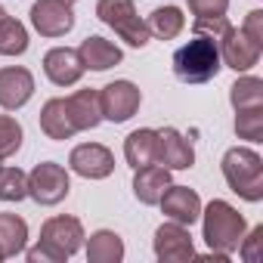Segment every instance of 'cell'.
<instances>
[{"instance_id": "5", "label": "cell", "mask_w": 263, "mask_h": 263, "mask_svg": "<svg viewBox=\"0 0 263 263\" xmlns=\"http://www.w3.org/2000/svg\"><path fill=\"white\" fill-rule=\"evenodd\" d=\"M96 16L99 22H105L108 28H115V34L121 41H127L130 47H146L149 44V28H146V19L137 16V7L134 0H99L96 4Z\"/></svg>"}, {"instance_id": "15", "label": "cell", "mask_w": 263, "mask_h": 263, "mask_svg": "<svg viewBox=\"0 0 263 263\" xmlns=\"http://www.w3.org/2000/svg\"><path fill=\"white\" fill-rule=\"evenodd\" d=\"M84 62L78 56V50L71 47H53L47 56H44V74L56 84V87H71L84 78Z\"/></svg>"}, {"instance_id": "25", "label": "cell", "mask_w": 263, "mask_h": 263, "mask_svg": "<svg viewBox=\"0 0 263 263\" xmlns=\"http://www.w3.org/2000/svg\"><path fill=\"white\" fill-rule=\"evenodd\" d=\"M28 50V31L19 19H0V56H22Z\"/></svg>"}, {"instance_id": "22", "label": "cell", "mask_w": 263, "mask_h": 263, "mask_svg": "<svg viewBox=\"0 0 263 263\" xmlns=\"http://www.w3.org/2000/svg\"><path fill=\"white\" fill-rule=\"evenodd\" d=\"M183 25H186V16H183L180 7H158V10L149 13V19H146L149 34H155L158 41H174V37L183 31Z\"/></svg>"}, {"instance_id": "31", "label": "cell", "mask_w": 263, "mask_h": 263, "mask_svg": "<svg viewBox=\"0 0 263 263\" xmlns=\"http://www.w3.org/2000/svg\"><path fill=\"white\" fill-rule=\"evenodd\" d=\"M260 241H263V226H254L245 238H241V245H238V254L251 263V260H257V248H260Z\"/></svg>"}, {"instance_id": "13", "label": "cell", "mask_w": 263, "mask_h": 263, "mask_svg": "<svg viewBox=\"0 0 263 263\" xmlns=\"http://www.w3.org/2000/svg\"><path fill=\"white\" fill-rule=\"evenodd\" d=\"M34 96V74L22 65L0 68V108L16 111Z\"/></svg>"}, {"instance_id": "6", "label": "cell", "mask_w": 263, "mask_h": 263, "mask_svg": "<svg viewBox=\"0 0 263 263\" xmlns=\"http://www.w3.org/2000/svg\"><path fill=\"white\" fill-rule=\"evenodd\" d=\"M68 192H71L68 171L62 164H56V161H41L28 174V195L44 208H53V204L65 201Z\"/></svg>"}, {"instance_id": "9", "label": "cell", "mask_w": 263, "mask_h": 263, "mask_svg": "<svg viewBox=\"0 0 263 263\" xmlns=\"http://www.w3.org/2000/svg\"><path fill=\"white\" fill-rule=\"evenodd\" d=\"M31 25L41 37H65L74 28V13L65 0H37L31 7Z\"/></svg>"}, {"instance_id": "19", "label": "cell", "mask_w": 263, "mask_h": 263, "mask_svg": "<svg viewBox=\"0 0 263 263\" xmlns=\"http://www.w3.org/2000/svg\"><path fill=\"white\" fill-rule=\"evenodd\" d=\"M41 130H44L50 140H56V143L71 140L78 134V127H74V121H71V115L65 108V99L44 102V108H41Z\"/></svg>"}, {"instance_id": "17", "label": "cell", "mask_w": 263, "mask_h": 263, "mask_svg": "<svg viewBox=\"0 0 263 263\" xmlns=\"http://www.w3.org/2000/svg\"><path fill=\"white\" fill-rule=\"evenodd\" d=\"M65 108H68V115H71V121H74V127H78V134H81V130H93V127H99V121H102L99 90H93V87L65 96Z\"/></svg>"}, {"instance_id": "8", "label": "cell", "mask_w": 263, "mask_h": 263, "mask_svg": "<svg viewBox=\"0 0 263 263\" xmlns=\"http://www.w3.org/2000/svg\"><path fill=\"white\" fill-rule=\"evenodd\" d=\"M155 257L161 263H186L195 257V245H192V232L183 223H161L155 229Z\"/></svg>"}, {"instance_id": "11", "label": "cell", "mask_w": 263, "mask_h": 263, "mask_svg": "<svg viewBox=\"0 0 263 263\" xmlns=\"http://www.w3.org/2000/svg\"><path fill=\"white\" fill-rule=\"evenodd\" d=\"M68 167L84 180H105L115 171V155H111V149H105L99 143H81L71 149Z\"/></svg>"}, {"instance_id": "18", "label": "cell", "mask_w": 263, "mask_h": 263, "mask_svg": "<svg viewBox=\"0 0 263 263\" xmlns=\"http://www.w3.org/2000/svg\"><path fill=\"white\" fill-rule=\"evenodd\" d=\"M78 56H81L84 68H90V71H108L111 65H118V62L124 59L121 47H115L111 41H105V37H99V34H93V37L81 41Z\"/></svg>"}, {"instance_id": "21", "label": "cell", "mask_w": 263, "mask_h": 263, "mask_svg": "<svg viewBox=\"0 0 263 263\" xmlns=\"http://www.w3.org/2000/svg\"><path fill=\"white\" fill-rule=\"evenodd\" d=\"M87 260L90 263H121L124 260V241L111 229H99L87 241Z\"/></svg>"}, {"instance_id": "3", "label": "cell", "mask_w": 263, "mask_h": 263, "mask_svg": "<svg viewBox=\"0 0 263 263\" xmlns=\"http://www.w3.org/2000/svg\"><path fill=\"white\" fill-rule=\"evenodd\" d=\"M223 177H226V186L238 195V198H245V201H251V204H257L260 198H263V158L254 152V149H248V146H235V149H229L226 155H223Z\"/></svg>"}, {"instance_id": "24", "label": "cell", "mask_w": 263, "mask_h": 263, "mask_svg": "<svg viewBox=\"0 0 263 263\" xmlns=\"http://www.w3.org/2000/svg\"><path fill=\"white\" fill-rule=\"evenodd\" d=\"M229 102H232V108H235V111L263 105V81H260V78H254V74L238 78V81L229 87Z\"/></svg>"}, {"instance_id": "28", "label": "cell", "mask_w": 263, "mask_h": 263, "mask_svg": "<svg viewBox=\"0 0 263 263\" xmlns=\"http://www.w3.org/2000/svg\"><path fill=\"white\" fill-rule=\"evenodd\" d=\"M22 149V124L10 115H0V158H10Z\"/></svg>"}, {"instance_id": "7", "label": "cell", "mask_w": 263, "mask_h": 263, "mask_svg": "<svg viewBox=\"0 0 263 263\" xmlns=\"http://www.w3.org/2000/svg\"><path fill=\"white\" fill-rule=\"evenodd\" d=\"M140 102H143V93L134 81H111L99 90V108H102V118L111 121V124H124L130 121L137 111H140Z\"/></svg>"}, {"instance_id": "29", "label": "cell", "mask_w": 263, "mask_h": 263, "mask_svg": "<svg viewBox=\"0 0 263 263\" xmlns=\"http://www.w3.org/2000/svg\"><path fill=\"white\" fill-rule=\"evenodd\" d=\"M186 4L195 19H217V16H226L229 10V0H186Z\"/></svg>"}, {"instance_id": "1", "label": "cell", "mask_w": 263, "mask_h": 263, "mask_svg": "<svg viewBox=\"0 0 263 263\" xmlns=\"http://www.w3.org/2000/svg\"><path fill=\"white\" fill-rule=\"evenodd\" d=\"M84 226L78 217H50L41 226V241L25 254L31 263H65L84 248Z\"/></svg>"}, {"instance_id": "4", "label": "cell", "mask_w": 263, "mask_h": 263, "mask_svg": "<svg viewBox=\"0 0 263 263\" xmlns=\"http://www.w3.org/2000/svg\"><path fill=\"white\" fill-rule=\"evenodd\" d=\"M201 220H204V241H208V248L232 257L238 251L245 232H248L245 217L229 201L214 198L208 208H201Z\"/></svg>"}, {"instance_id": "32", "label": "cell", "mask_w": 263, "mask_h": 263, "mask_svg": "<svg viewBox=\"0 0 263 263\" xmlns=\"http://www.w3.org/2000/svg\"><path fill=\"white\" fill-rule=\"evenodd\" d=\"M254 44H260L263 47V10H251L248 13V19H245V28H241Z\"/></svg>"}, {"instance_id": "23", "label": "cell", "mask_w": 263, "mask_h": 263, "mask_svg": "<svg viewBox=\"0 0 263 263\" xmlns=\"http://www.w3.org/2000/svg\"><path fill=\"white\" fill-rule=\"evenodd\" d=\"M25 241H28V223L16 214H0V251H4V257L22 254Z\"/></svg>"}, {"instance_id": "26", "label": "cell", "mask_w": 263, "mask_h": 263, "mask_svg": "<svg viewBox=\"0 0 263 263\" xmlns=\"http://www.w3.org/2000/svg\"><path fill=\"white\" fill-rule=\"evenodd\" d=\"M28 195V174L0 164V201H22Z\"/></svg>"}, {"instance_id": "33", "label": "cell", "mask_w": 263, "mask_h": 263, "mask_svg": "<svg viewBox=\"0 0 263 263\" xmlns=\"http://www.w3.org/2000/svg\"><path fill=\"white\" fill-rule=\"evenodd\" d=\"M4 16H7V10H4V7H0V19H4Z\"/></svg>"}, {"instance_id": "12", "label": "cell", "mask_w": 263, "mask_h": 263, "mask_svg": "<svg viewBox=\"0 0 263 263\" xmlns=\"http://www.w3.org/2000/svg\"><path fill=\"white\" fill-rule=\"evenodd\" d=\"M260 44H254L241 28H229L220 37V62L232 71H248L260 62Z\"/></svg>"}, {"instance_id": "34", "label": "cell", "mask_w": 263, "mask_h": 263, "mask_svg": "<svg viewBox=\"0 0 263 263\" xmlns=\"http://www.w3.org/2000/svg\"><path fill=\"white\" fill-rule=\"evenodd\" d=\"M0 260H7V257H4V251H0Z\"/></svg>"}, {"instance_id": "20", "label": "cell", "mask_w": 263, "mask_h": 263, "mask_svg": "<svg viewBox=\"0 0 263 263\" xmlns=\"http://www.w3.org/2000/svg\"><path fill=\"white\" fill-rule=\"evenodd\" d=\"M155 140H158V134L152 127H140V130H134V134L124 140V158H127V164L134 171L155 161Z\"/></svg>"}, {"instance_id": "36", "label": "cell", "mask_w": 263, "mask_h": 263, "mask_svg": "<svg viewBox=\"0 0 263 263\" xmlns=\"http://www.w3.org/2000/svg\"><path fill=\"white\" fill-rule=\"evenodd\" d=\"M0 161H4V158H0Z\"/></svg>"}, {"instance_id": "2", "label": "cell", "mask_w": 263, "mask_h": 263, "mask_svg": "<svg viewBox=\"0 0 263 263\" xmlns=\"http://www.w3.org/2000/svg\"><path fill=\"white\" fill-rule=\"evenodd\" d=\"M223 68L220 62V44L214 37L195 34L189 44H183L174 53V74L183 84H208L217 78V71Z\"/></svg>"}, {"instance_id": "14", "label": "cell", "mask_w": 263, "mask_h": 263, "mask_svg": "<svg viewBox=\"0 0 263 263\" xmlns=\"http://www.w3.org/2000/svg\"><path fill=\"white\" fill-rule=\"evenodd\" d=\"M158 204H161L164 217L174 220V223L192 226V223L201 220V198H198V192L189 189V186H167Z\"/></svg>"}, {"instance_id": "10", "label": "cell", "mask_w": 263, "mask_h": 263, "mask_svg": "<svg viewBox=\"0 0 263 263\" xmlns=\"http://www.w3.org/2000/svg\"><path fill=\"white\" fill-rule=\"evenodd\" d=\"M158 140H155V164L167 167V171H189L195 164V149L192 143L174 127L155 130Z\"/></svg>"}, {"instance_id": "27", "label": "cell", "mask_w": 263, "mask_h": 263, "mask_svg": "<svg viewBox=\"0 0 263 263\" xmlns=\"http://www.w3.org/2000/svg\"><path fill=\"white\" fill-rule=\"evenodd\" d=\"M235 134H238V140H248V143L263 140V105L235 111Z\"/></svg>"}, {"instance_id": "35", "label": "cell", "mask_w": 263, "mask_h": 263, "mask_svg": "<svg viewBox=\"0 0 263 263\" xmlns=\"http://www.w3.org/2000/svg\"><path fill=\"white\" fill-rule=\"evenodd\" d=\"M65 4H74V0H65Z\"/></svg>"}, {"instance_id": "30", "label": "cell", "mask_w": 263, "mask_h": 263, "mask_svg": "<svg viewBox=\"0 0 263 263\" xmlns=\"http://www.w3.org/2000/svg\"><path fill=\"white\" fill-rule=\"evenodd\" d=\"M229 28H232V25L226 22V16H217V19H195L192 34H204V37H214V41L220 44V37H223Z\"/></svg>"}, {"instance_id": "16", "label": "cell", "mask_w": 263, "mask_h": 263, "mask_svg": "<svg viewBox=\"0 0 263 263\" xmlns=\"http://www.w3.org/2000/svg\"><path fill=\"white\" fill-rule=\"evenodd\" d=\"M167 186H171V171L155 161L146 167H137V174H134V195L143 204H158Z\"/></svg>"}]
</instances>
